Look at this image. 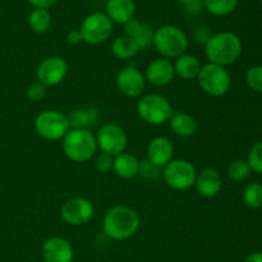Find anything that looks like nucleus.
<instances>
[{
    "instance_id": "nucleus-29",
    "label": "nucleus",
    "mask_w": 262,
    "mask_h": 262,
    "mask_svg": "<svg viewBox=\"0 0 262 262\" xmlns=\"http://www.w3.org/2000/svg\"><path fill=\"white\" fill-rule=\"evenodd\" d=\"M138 176H141L146 181L156 182L163 178V169L156 166L155 164L148 161L147 159H145L143 161H140V173H138Z\"/></svg>"
},
{
    "instance_id": "nucleus-14",
    "label": "nucleus",
    "mask_w": 262,
    "mask_h": 262,
    "mask_svg": "<svg viewBox=\"0 0 262 262\" xmlns=\"http://www.w3.org/2000/svg\"><path fill=\"white\" fill-rule=\"evenodd\" d=\"M41 253L45 262H72L74 258L73 247L61 237H51L45 241Z\"/></svg>"
},
{
    "instance_id": "nucleus-3",
    "label": "nucleus",
    "mask_w": 262,
    "mask_h": 262,
    "mask_svg": "<svg viewBox=\"0 0 262 262\" xmlns=\"http://www.w3.org/2000/svg\"><path fill=\"white\" fill-rule=\"evenodd\" d=\"M63 152L74 163H87L97 152L96 137L90 129H69L64 136Z\"/></svg>"
},
{
    "instance_id": "nucleus-20",
    "label": "nucleus",
    "mask_w": 262,
    "mask_h": 262,
    "mask_svg": "<svg viewBox=\"0 0 262 262\" xmlns=\"http://www.w3.org/2000/svg\"><path fill=\"white\" fill-rule=\"evenodd\" d=\"M67 117L71 129H90L99 122L101 113L96 106H84L73 109Z\"/></svg>"
},
{
    "instance_id": "nucleus-15",
    "label": "nucleus",
    "mask_w": 262,
    "mask_h": 262,
    "mask_svg": "<svg viewBox=\"0 0 262 262\" xmlns=\"http://www.w3.org/2000/svg\"><path fill=\"white\" fill-rule=\"evenodd\" d=\"M176 76L173 61L165 58H158L151 61L146 68V82L156 87H163L170 83Z\"/></svg>"
},
{
    "instance_id": "nucleus-41",
    "label": "nucleus",
    "mask_w": 262,
    "mask_h": 262,
    "mask_svg": "<svg viewBox=\"0 0 262 262\" xmlns=\"http://www.w3.org/2000/svg\"><path fill=\"white\" fill-rule=\"evenodd\" d=\"M261 2H262V0H261Z\"/></svg>"
},
{
    "instance_id": "nucleus-7",
    "label": "nucleus",
    "mask_w": 262,
    "mask_h": 262,
    "mask_svg": "<svg viewBox=\"0 0 262 262\" xmlns=\"http://www.w3.org/2000/svg\"><path fill=\"white\" fill-rule=\"evenodd\" d=\"M197 170L186 159H173L163 168V179L176 191H187L196 183Z\"/></svg>"
},
{
    "instance_id": "nucleus-17",
    "label": "nucleus",
    "mask_w": 262,
    "mask_h": 262,
    "mask_svg": "<svg viewBox=\"0 0 262 262\" xmlns=\"http://www.w3.org/2000/svg\"><path fill=\"white\" fill-rule=\"evenodd\" d=\"M196 186L197 192L201 194L202 197L206 199H212V197L217 196L223 188V179L219 171L214 168H206L197 173L196 178Z\"/></svg>"
},
{
    "instance_id": "nucleus-39",
    "label": "nucleus",
    "mask_w": 262,
    "mask_h": 262,
    "mask_svg": "<svg viewBox=\"0 0 262 262\" xmlns=\"http://www.w3.org/2000/svg\"><path fill=\"white\" fill-rule=\"evenodd\" d=\"M177 2H178L179 4H182V5H184V7H186V5L189 4V3H191L192 0H177Z\"/></svg>"
},
{
    "instance_id": "nucleus-8",
    "label": "nucleus",
    "mask_w": 262,
    "mask_h": 262,
    "mask_svg": "<svg viewBox=\"0 0 262 262\" xmlns=\"http://www.w3.org/2000/svg\"><path fill=\"white\" fill-rule=\"evenodd\" d=\"M69 129L68 117L59 110H43L35 119L36 133L43 140H63Z\"/></svg>"
},
{
    "instance_id": "nucleus-10",
    "label": "nucleus",
    "mask_w": 262,
    "mask_h": 262,
    "mask_svg": "<svg viewBox=\"0 0 262 262\" xmlns=\"http://www.w3.org/2000/svg\"><path fill=\"white\" fill-rule=\"evenodd\" d=\"M95 137H96L97 147L101 150V152L107 154L113 158L125 152L128 146L127 133L120 125L114 123L101 125Z\"/></svg>"
},
{
    "instance_id": "nucleus-6",
    "label": "nucleus",
    "mask_w": 262,
    "mask_h": 262,
    "mask_svg": "<svg viewBox=\"0 0 262 262\" xmlns=\"http://www.w3.org/2000/svg\"><path fill=\"white\" fill-rule=\"evenodd\" d=\"M197 82L202 91L212 97H222L230 91L232 77L225 67L207 63L202 66Z\"/></svg>"
},
{
    "instance_id": "nucleus-40",
    "label": "nucleus",
    "mask_w": 262,
    "mask_h": 262,
    "mask_svg": "<svg viewBox=\"0 0 262 262\" xmlns=\"http://www.w3.org/2000/svg\"><path fill=\"white\" fill-rule=\"evenodd\" d=\"M106 2H107V0H106Z\"/></svg>"
},
{
    "instance_id": "nucleus-28",
    "label": "nucleus",
    "mask_w": 262,
    "mask_h": 262,
    "mask_svg": "<svg viewBox=\"0 0 262 262\" xmlns=\"http://www.w3.org/2000/svg\"><path fill=\"white\" fill-rule=\"evenodd\" d=\"M251 171L247 160H235L228 168V177L234 182H242L250 177Z\"/></svg>"
},
{
    "instance_id": "nucleus-4",
    "label": "nucleus",
    "mask_w": 262,
    "mask_h": 262,
    "mask_svg": "<svg viewBox=\"0 0 262 262\" xmlns=\"http://www.w3.org/2000/svg\"><path fill=\"white\" fill-rule=\"evenodd\" d=\"M152 46L161 58L171 60L186 54L188 49V37L177 26L165 25L158 28L154 33Z\"/></svg>"
},
{
    "instance_id": "nucleus-21",
    "label": "nucleus",
    "mask_w": 262,
    "mask_h": 262,
    "mask_svg": "<svg viewBox=\"0 0 262 262\" xmlns=\"http://www.w3.org/2000/svg\"><path fill=\"white\" fill-rule=\"evenodd\" d=\"M113 170L119 178L133 179L140 173V160L135 155L128 152H122L114 156L113 160Z\"/></svg>"
},
{
    "instance_id": "nucleus-13",
    "label": "nucleus",
    "mask_w": 262,
    "mask_h": 262,
    "mask_svg": "<svg viewBox=\"0 0 262 262\" xmlns=\"http://www.w3.org/2000/svg\"><path fill=\"white\" fill-rule=\"evenodd\" d=\"M115 81H117L119 91L128 97L142 96L146 89L145 74L133 66H128L120 69Z\"/></svg>"
},
{
    "instance_id": "nucleus-33",
    "label": "nucleus",
    "mask_w": 262,
    "mask_h": 262,
    "mask_svg": "<svg viewBox=\"0 0 262 262\" xmlns=\"http://www.w3.org/2000/svg\"><path fill=\"white\" fill-rule=\"evenodd\" d=\"M113 160H114L113 156L101 152L96 158V161H95V168H96V170L99 171V173H102V174L107 173V171H110L113 169Z\"/></svg>"
},
{
    "instance_id": "nucleus-37",
    "label": "nucleus",
    "mask_w": 262,
    "mask_h": 262,
    "mask_svg": "<svg viewBox=\"0 0 262 262\" xmlns=\"http://www.w3.org/2000/svg\"><path fill=\"white\" fill-rule=\"evenodd\" d=\"M31 5L35 8H41V9H49L53 7L58 0H27Z\"/></svg>"
},
{
    "instance_id": "nucleus-36",
    "label": "nucleus",
    "mask_w": 262,
    "mask_h": 262,
    "mask_svg": "<svg viewBox=\"0 0 262 262\" xmlns=\"http://www.w3.org/2000/svg\"><path fill=\"white\" fill-rule=\"evenodd\" d=\"M67 41H68V43H71V45H78V43H81L82 41H83V38H82V35H81V31L79 30H71L68 33H67Z\"/></svg>"
},
{
    "instance_id": "nucleus-32",
    "label": "nucleus",
    "mask_w": 262,
    "mask_h": 262,
    "mask_svg": "<svg viewBox=\"0 0 262 262\" xmlns=\"http://www.w3.org/2000/svg\"><path fill=\"white\" fill-rule=\"evenodd\" d=\"M27 99L32 102H38L41 100H43L48 95V87L45 84H42L41 82L36 81L33 83L30 84V87L27 89Z\"/></svg>"
},
{
    "instance_id": "nucleus-30",
    "label": "nucleus",
    "mask_w": 262,
    "mask_h": 262,
    "mask_svg": "<svg viewBox=\"0 0 262 262\" xmlns=\"http://www.w3.org/2000/svg\"><path fill=\"white\" fill-rule=\"evenodd\" d=\"M246 82L255 92L262 94V66H253L246 72Z\"/></svg>"
},
{
    "instance_id": "nucleus-25",
    "label": "nucleus",
    "mask_w": 262,
    "mask_h": 262,
    "mask_svg": "<svg viewBox=\"0 0 262 262\" xmlns=\"http://www.w3.org/2000/svg\"><path fill=\"white\" fill-rule=\"evenodd\" d=\"M28 26L36 33H45L51 27V14L49 9L35 8L28 15Z\"/></svg>"
},
{
    "instance_id": "nucleus-2",
    "label": "nucleus",
    "mask_w": 262,
    "mask_h": 262,
    "mask_svg": "<svg viewBox=\"0 0 262 262\" xmlns=\"http://www.w3.org/2000/svg\"><path fill=\"white\" fill-rule=\"evenodd\" d=\"M242 41L234 32L212 33L211 37L205 43V54L209 63L228 67L235 63L242 54Z\"/></svg>"
},
{
    "instance_id": "nucleus-24",
    "label": "nucleus",
    "mask_w": 262,
    "mask_h": 262,
    "mask_svg": "<svg viewBox=\"0 0 262 262\" xmlns=\"http://www.w3.org/2000/svg\"><path fill=\"white\" fill-rule=\"evenodd\" d=\"M140 51L138 45L133 38L128 37V36H118L112 43V53L113 55L120 60H128L132 59L136 54Z\"/></svg>"
},
{
    "instance_id": "nucleus-22",
    "label": "nucleus",
    "mask_w": 262,
    "mask_h": 262,
    "mask_svg": "<svg viewBox=\"0 0 262 262\" xmlns=\"http://www.w3.org/2000/svg\"><path fill=\"white\" fill-rule=\"evenodd\" d=\"M174 71L178 77L186 81L197 79L200 71L202 68V64L197 56L191 54H183L179 58L174 60Z\"/></svg>"
},
{
    "instance_id": "nucleus-12",
    "label": "nucleus",
    "mask_w": 262,
    "mask_h": 262,
    "mask_svg": "<svg viewBox=\"0 0 262 262\" xmlns=\"http://www.w3.org/2000/svg\"><path fill=\"white\" fill-rule=\"evenodd\" d=\"M69 72V66L66 59L61 56H49L45 58L36 69L37 81L45 84L46 87H53L61 83L67 78Z\"/></svg>"
},
{
    "instance_id": "nucleus-16",
    "label": "nucleus",
    "mask_w": 262,
    "mask_h": 262,
    "mask_svg": "<svg viewBox=\"0 0 262 262\" xmlns=\"http://www.w3.org/2000/svg\"><path fill=\"white\" fill-rule=\"evenodd\" d=\"M174 146L168 137L159 136L152 138L147 146V160L163 169L173 160Z\"/></svg>"
},
{
    "instance_id": "nucleus-35",
    "label": "nucleus",
    "mask_w": 262,
    "mask_h": 262,
    "mask_svg": "<svg viewBox=\"0 0 262 262\" xmlns=\"http://www.w3.org/2000/svg\"><path fill=\"white\" fill-rule=\"evenodd\" d=\"M186 13L189 15H199L202 10L205 9L204 8V2L202 0H192L189 4H187L186 7Z\"/></svg>"
},
{
    "instance_id": "nucleus-11",
    "label": "nucleus",
    "mask_w": 262,
    "mask_h": 262,
    "mask_svg": "<svg viewBox=\"0 0 262 262\" xmlns=\"http://www.w3.org/2000/svg\"><path fill=\"white\" fill-rule=\"evenodd\" d=\"M95 215V206L84 197H73L63 204L60 216L64 223L72 227H82L92 220Z\"/></svg>"
},
{
    "instance_id": "nucleus-19",
    "label": "nucleus",
    "mask_w": 262,
    "mask_h": 262,
    "mask_svg": "<svg viewBox=\"0 0 262 262\" xmlns=\"http://www.w3.org/2000/svg\"><path fill=\"white\" fill-rule=\"evenodd\" d=\"M135 0H107L105 5V14L117 25H125L129 22L135 17Z\"/></svg>"
},
{
    "instance_id": "nucleus-1",
    "label": "nucleus",
    "mask_w": 262,
    "mask_h": 262,
    "mask_svg": "<svg viewBox=\"0 0 262 262\" xmlns=\"http://www.w3.org/2000/svg\"><path fill=\"white\" fill-rule=\"evenodd\" d=\"M140 215L127 205H118L107 210L102 219V230L106 237L114 241H127L138 232Z\"/></svg>"
},
{
    "instance_id": "nucleus-23",
    "label": "nucleus",
    "mask_w": 262,
    "mask_h": 262,
    "mask_svg": "<svg viewBox=\"0 0 262 262\" xmlns=\"http://www.w3.org/2000/svg\"><path fill=\"white\" fill-rule=\"evenodd\" d=\"M171 130L179 137H192L197 130V122L188 113H174L169 120Z\"/></svg>"
},
{
    "instance_id": "nucleus-9",
    "label": "nucleus",
    "mask_w": 262,
    "mask_h": 262,
    "mask_svg": "<svg viewBox=\"0 0 262 262\" xmlns=\"http://www.w3.org/2000/svg\"><path fill=\"white\" fill-rule=\"evenodd\" d=\"M79 31L83 42L90 45H101L112 36L113 22L105 13L95 12L84 18Z\"/></svg>"
},
{
    "instance_id": "nucleus-31",
    "label": "nucleus",
    "mask_w": 262,
    "mask_h": 262,
    "mask_svg": "<svg viewBox=\"0 0 262 262\" xmlns=\"http://www.w3.org/2000/svg\"><path fill=\"white\" fill-rule=\"evenodd\" d=\"M247 163L250 165L251 170L255 171V173L262 174V142L256 143L251 148L250 154H248Z\"/></svg>"
},
{
    "instance_id": "nucleus-18",
    "label": "nucleus",
    "mask_w": 262,
    "mask_h": 262,
    "mask_svg": "<svg viewBox=\"0 0 262 262\" xmlns=\"http://www.w3.org/2000/svg\"><path fill=\"white\" fill-rule=\"evenodd\" d=\"M124 32L125 36L136 41L140 50H147L148 48L152 46L155 31L148 23L133 18L124 25Z\"/></svg>"
},
{
    "instance_id": "nucleus-38",
    "label": "nucleus",
    "mask_w": 262,
    "mask_h": 262,
    "mask_svg": "<svg viewBox=\"0 0 262 262\" xmlns=\"http://www.w3.org/2000/svg\"><path fill=\"white\" fill-rule=\"evenodd\" d=\"M243 262H262V252H253L248 255Z\"/></svg>"
},
{
    "instance_id": "nucleus-27",
    "label": "nucleus",
    "mask_w": 262,
    "mask_h": 262,
    "mask_svg": "<svg viewBox=\"0 0 262 262\" xmlns=\"http://www.w3.org/2000/svg\"><path fill=\"white\" fill-rule=\"evenodd\" d=\"M243 202L250 209H261L262 207V184L250 183L243 191Z\"/></svg>"
},
{
    "instance_id": "nucleus-26",
    "label": "nucleus",
    "mask_w": 262,
    "mask_h": 262,
    "mask_svg": "<svg viewBox=\"0 0 262 262\" xmlns=\"http://www.w3.org/2000/svg\"><path fill=\"white\" fill-rule=\"evenodd\" d=\"M204 8L212 15L225 17L237 9L239 0H202Z\"/></svg>"
},
{
    "instance_id": "nucleus-5",
    "label": "nucleus",
    "mask_w": 262,
    "mask_h": 262,
    "mask_svg": "<svg viewBox=\"0 0 262 262\" xmlns=\"http://www.w3.org/2000/svg\"><path fill=\"white\" fill-rule=\"evenodd\" d=\"M136 109L138 117L150 125L165 124L174 114L170 101L160 94H147L141 96Z\"/></svg>"
},
{
    "instance_id": "nucleus-34",
    "label": "nucleus",
    "mask_w": 262,
    "mask_h": 262,
    "mask_svg": "<svg viewBox=\"0 0 262 262\" xmlns=\"http://www.w3.org/2000/svg\"><path fill=\"white\" fill-rule=\"evenodd\" d=\"M212 33L210 31V27H207L206 25H199L194 27L193 30V38L197 43H201L205 46V43L209 41V38L211 37Z\"/></svg>"
}]
</instances>
